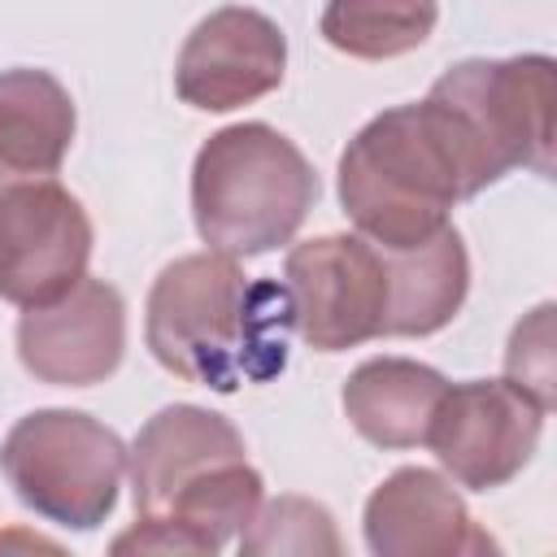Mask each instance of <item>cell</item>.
I'll use <instances>...</instances> for the list:
<instances>
[{"mask_svg": "<svg viewBox=\"0 0 557 557\" xmlns=\"http://www.w3.org/2000/svg\"><path fill=\"white\" fill-rule=\"evenodd\" d=\"M144 339L161 370L209 392H239L287 370L292 300L283 278H248L239 257L187 252L170 261L144 309Z\"/></svg>", "mask_w": 557, "mask_h": 557, "instance_id": "cell-1", "label": "cell"}, {"mask_svg": "<svg viewBox=\"0 0 557 557\" xmlns=\"http://www.w3.org/2000/svg\"><path fill=\"white\" fill-rule=\"evenodd\" d=\"M135 527L113 553H222L261 509L244 435L213 409L165 405L126 448Z\"/></svg>", "mask_w": 557, "mask_h": 557, "instance_id": "cell-2", "label": "cell"}, {"mask_svg": "<svg viewBox=\"0 0 557 557\" xmlns=\"http://www.w3.org/2000/svg\"><path fill=\"white\" fill-rule=\"evenodd\" d=\"M470 174L444 117L418 100L370 117L339 157V205L357 235L383 248H413L448 226V209L470 200Z\"/></svg>", "mask_w": 557, "mask_h": 557, "instance_id": "cell-3", "label": "cell"}, {"mask_svg": "<svg viewBox=\"0 0 557 557\" xmlns=\"http://www.w3.org/2000/svg\"><path fill=\"white\" fill-rule=\"evenodd\" d=\"M318 200L305 152L270 122L213 131L191 161V218L200 239L226 257H261L287 244Z\"/></svg>", "mask_w": 557, "mask_h": 557, "instance_id": "cell-4", "label": "cell"}, {"mask_svg": "<svg viewBox=\"0 0 557 557\" xmlns=\"http://www.w3.org/2000/svg\"><path fill=\"white\" fill-rule=\"evenodd\" d=\"M553 57H470L444 70L426 100L448 122L474 187L500 183L509 170L553 174Z\"/></svg>", "mask_w": 557, "mask_h": 557, "instance_id": "cell-5", "label": "cell"}, {"mask_svg": "<svg viewBox=\"0 0 557 557\" xmlns=\"http://www.w3.org/2000/svg\"><path fill=\"white\" fill-rule=\"evenodd\" d=\"M0 474L39 518L91 531L100 527L126 474V444L83 409H35L0 444Z\"/></svg>", "mask_w": 557, "mask_h": 557, "instance_id": "cell-6", "label": "cell"}, {"mask_svg": "<svg viewBox=\"0 0 557 557\" xmlns=\"http://www.w3.org/2000/svg\"><path fill=\"white\" fill-rule=\"evenodd\" d=\"M283 287L296 331L318 352H344L387 335V248L366 235H318L287 252Z\"/></svg>", "mask_w": 557, "mask_h": 557, "instance_id": "cell-7", "label": "cell"}, {"mask_svg": "<svg viewBox=\"0 0 557 557\" xmlns=\"http://www.w3.org/2000/svg\"><path fill=\"white\" fill-rule=\"evenodd\" d=\"M544 418L548 409L518 383L466 379L444 387L422 444L461 487L492 492L527 470L540 448Z\"/></svg>", "mask_w": 557, "mask_h": 557, "instance_id": "cell-8", "label": "cell"}, {"mask_svg": "<svg viewBox=\"0 0 557 557\" xmlns=\"http://www.w3.org/2000/svg\"><path fill=\"white\" fill-rule=\"evenodd\" d=\"M91 261V218L57 174L0 191V300L30 309L70 292Z\"/></svg>", "mask_w": 557, "mask_h": 557, "instance_id": "cell-9", "label": "cell"}, {"mask_svg": "<svg viewBox=\"0 0 557 557\" xmlns=\"http://www.w3.org/2000/svg\"><path fill=\"white\" fill-rule=\"evenodd\" d=\"M287 74V35L248 4H222L178 48L174 91L205 113H231L270 96Z\"/></svg>", "mask_w": 557, "mask_h": 557, "instance_id": "cell-10", "label": "cell"}, {"mask_svg": "<svg viewBox=\"0 0 557 557\" xmlns=\"http://www.w3.org/2000/svg\"><path fill=\"white\" fill-rule=\"evenodd\" d=\"M126 352V300L113 283L83 274L70 292L22 309L17 357L52 387L104 383Z\"/></svg>", "mask_w": 557, "mask_h": 557, "instance_id": "cell-11", "label": "cell"}, {"mask_svg": "<svg viewBox=\"0 0 557 557\" xmlns=\"http://www.w3.org/2000/svg\"><path fill=\"white\" fill-rule=\"evenodd\" d=\"M361 531L374 557H461L496 548L492 535L474 527L457 487L426 466L392 470L370 492Z\"/></svg>", "mask_w": 557, "mask_h": 557, "instance_id": "cell-12", "label": "cell"}, {"mask_svg": "<svg viewBox=\"0 0 557 557\" xmlns=\"http://www.w3.org/2000/svg\"><path fill=\"white\" fill-rule=\"evenodd\" d=\"M74 144V100L48 70H0V191L61 170Z\"/></svg>", "mask_w": 557, "mask_h": 557, "instance_id": "cell-13", "label": "cell"}, {"mask_svg": "<svg viewBox=\"0 0 557 557\" xmlns=\"http://www.w3.org/2000/svg\"><path fill=\"white\" fill-rule=\"evenodd\" d=\"M448 379L409 357H370L344 383V413L352 431L379 448H418Z\"/></svg>", "mask_w": 557, "mask_h": 557, "instance_id": "cell-14", "label": "cell"}, {"mask_svg": "<svg viewBox=\"0 0 557 557\" xmlns=\"http://www.w3.org/2000/svg\"><path fill=\"white\" fill-rule=\"evenodd\" d=\"M392 313L387 335H435L444 331L470 292V257L457 226H440L413 248H387Z\"/></svg>", "mask_w": 557, "mask_h": 557, "instance_id": "cell-15", "label": "cell"}, {"mask_svg": "<svg viewBox=\"0 0 557 557\" xmlns=\"http://www.w3.org/2000/svg\"><path fill=\"white\" fill-rule=\"evenodd\" d=\"M440 22L435 0H326L322 39L357 61H387L422 48Z\"/></svg>", "mask_w": 557, "mask_h": 557, "instance_id": "cell-16", "label": "cell"}, {"mask_svg": "<svg viewBox=\"0 0 557 557\" xmlns=\"http://www.w3.org/2000/svg\"><path fill=\"white\" fill-rule=\"evenodd\" d=\"M339 531L326 505L309 496H278L252 513V522L239 531V553L244 557H318V553H339Z\"/></svg>", "mask_w": 557, "mask_h": 557, "instance_id": "cell-17", "label": "cell"}, {"mask_svg": "<svg viewBox=\"0 0 557 557\" xmlns=\"http://www.w3.org/2000/svg\"><path fill=\"white\" fill-rule=\"evenodd\" d=\"M505 379L531 392L544 409L557 405V357H553V305L531 309L513 331L505 348Z\"/></svg>", "mask_w": 557, "mask_h": 557, "instance_id": "cell-18", "label": "cell"}]
</instances>
